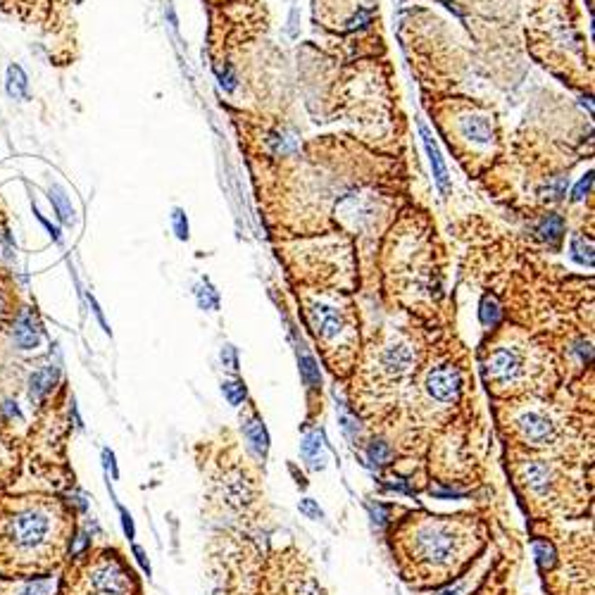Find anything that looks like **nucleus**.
Here are the masks:
<instances>
[{
  "label": "nucleus",
  "mask_w": 595,
  "mask_h": 595,
  "mask_svg": "<svg viewBox=\"0 0 595 595\" xmlns=\"http://www.w3.org/2000/svg\"><path fill=\"white\" fill-rule=\"evenodd\" d=\"M217 79H220V86L224 91H234L236 88V74L231 70V65H217Z\"/></svg>",
  "instance_id": "26"
},
{
  "label": "nucleus",
  "mask_w": 595,
  "mask_h": 595,
  "mask_svg": "<svg viewBox=\"0 0 595 595\" xmlns=\"http://www.w3.org/2000/svg\"><path fill=\"white\" fill-rule=\"evenodd\" d=\"M272 143H274V148L282 150V153H289V150L296 148V141L289 139V136H282V134H274V136H272Z\"/></svg>",
  "instance_id": "31"
},
{
  "label": "nucleus",
  "mask_w": 595,
  "mask_h": 595,
  "mask_svg": "<svg viewBox=\"0 0 595 595\" xmlns=\"http://www.w3.org/2000/svg\"><path fill=\"white\" fill-rule=\"evenodd\" d=\"M58 379H60V367H55V365H45V367H41L31 374L29 400L33 402V405L38 407L45 398H50L53 388L58 386Z\"/></svg>",
  "instance_id": "12"
},
{
  "label": "nucleus",
  "mask_w": 595,
  "mask_h": 595,
  "mask_svg": "<svg viewBox=\"0 0 595 595\" xmlns=\"http://www.w3.org/2000/svg\"><path fill=\"white\" fill-rule=\"evenodd\" d=\"M102 460H105V467L112 469V476H117V467H114V457L110 450H102Z\"/></svg>",
  "instance_id": "37"
},
{
  "label": "nucleus",
  "mask_w": 595,
  "mask_h": 595,
  "mask_svg": "<svg viewBox=\"0 0 595 595\" xmlns=\"http://www.w3.org/2000/svg\"><path fill=\"white\" fill-rule=\"evenodd\" d=\"M369 457H372V462H376V464H386L388 457H391V450H388L386 443H372V446H369Z\"/></svg>",
  "instance_id": "28"
},
{
  "label": "nucleus",
  "mask_w": 595,
  "mask_h": 595,
  "mask_svg": "<svg viewBox=\"0 0 595 595\" xmlns=\"http://www.w3.org/2000/svg\"><path fill=\"white\" fill-rule=\"evenodd\" d=\"M48 198H50V203H53V208H55V212H58L60 222H63V224H74V208H72L70 198H67V193H65V188L55 183V186H50V191H48Z\"/></svg>",
  "instance_id": "16"
},
{
  "label": "nucleus",
  "mask_w": 595,
  "mask_h": 595,
  "mask_svg": "<svg viewBox=\"0 0 595 595\" xmlns=\"http://www.w3.org/2000/svg\"><path fill=\"white\" fill-rule=\"evenodd\" d=\"M591 188H593V174L588 172L584 179H581L579 183H577V188H574V200H584V198L591 193Z\"/></svg>",
  "instance_id": "30"
},
{
  "label": "nucleus",
  "mask_w": 595,
  "mask_h": 595,
  "mask_svg": "<svg viewBox=\"0 0 595 595\" xmlns=\"http://www.w3.org/2000/svg\"><path fill=\"white\" fill-rule=\"evenodd\" d=\"M303 457L312 464V467H321V462H324V439H321L319 431H310V434L305 436Z\"/></svg>",
  "instance_id": "18"
},
{
  "label": "nucleus",
  "mask_w": 595,
  "mask_h": 595,
  "mask_svg": "<svg viewBox=\"0 0 595 595\" xmlns=\"http://www.w3.org/2000/svg\"><path fill=\"white\" fill-rule=\"evenodd\" d=\"M122 512V522H124V531H127V536L129 538H134V522H132V517H129V512L124 508H119Z\"/></svg>",
  "instance_id": "36"
},
{
  "label": "nucleus",
  "mask_w": 595,
  "mask_h": 595,
  "mask_svg": "<svg viewBox=\"0 0 595 595\" xmlns=\"http://www.w3.org/2000/svg\"><path fill=\"white\" fill-rule=\"evenodd\" d=\"M414 362V355H412V348L405 345V343H393L388 345L384 355H381V365H384L386 372H391L395 376L405 374L409 367H412Z\"/></svg>",
  "instance_id": "14"
},
{
  "label": "nucleus",
  "mask_w": 595,
  "mask_h": 595,
  "mask_svg": "<svg viewBox=\"0 0 595 595\" xmlns=\"http://www.w3.org/2000/svg\"><path fill=\"white\" fill-rule=\"evenodd\" d=\"M300 372H303V379H305V384L314 388V386H319V381H321V376H319V367H317V362H314L310 355H305L303 360H300Z\"/></svg>",
  "instance_id": "23"
},
{
  "label": "nucleus",
  "mask_w": 595,
  "mask_h": 595,
  "mask_svg": "<svg viewBox=\"0 0 595 595\" xmlns=\"http://www.w3.org/2000/svg\"><path fill=\"white\" fill-rule=\"evenodd\" d=\"M41 341H43V326H41L36 312L26 307L12 321V343L19 350H33V348L41 345Z\"/></svg>",
  "instance_id": "7"
},
{
  "label": "nucleus",
  "mask_w": 595,
  "mask_h": 595,
  "mask_svg": "<svg viewBox=\"0 0 595 595\" xmlns=\"http://www.w3.org/2000/svg\"><path fill=\"white\" fill-rule=\"evenodd\" d=\"M478 317H481L483 326H498V324H500L503 310H500V305H498V300L491 298V296H483L481 310H478Z\"/></svg>",
  "instance_id": "20"
},
{
  "label": "nucleus",
  "mask_w": 595,
  "mask_h": 595,
  "mask_svg": "<svg viewBox=\"0 0 595 595\" xmlns=\"http://www.w3.org/2000/svg\"><path fill=\"white\" fill-rule=\"evenodd\" d=\"M488 372L500 384H512L522 374V358L515 348H498L488 362Z\"/></svg>",
  "instance_id": "10"
},
{
  "label": "nucleus",
  "mask_w": 595,
  "mask_h": 595,
  "mask_svg": "<svg viewBox=\"0 0 595 595\" xmlns=\"http://www.w3.org/2000/svg\"><path fill=\"white\" fill-rule=\"evenodd\" d=\"M422 548H424V555H427V559H431V562H446V559H450L448 555L450 552H455V545H457V540L453 536V529H448V526H434V529H427L422 533Z\"/></svg>",
  "instance_id": "8"
},
{
  "label": "nucleus",
  "mask_w": 595,
  "mask_h": 595,
  "mask_svg": "<svg viewBox=\"0 0 595 595\" xmlns=\"http://www.w3.org/2000/svg\"><path fill=\"white\" fill-rule=\"evenodd\" d=\"M58 577L41 579H0V595H55Z\"/></svg>",
  "instance_id": "9"
},
{
  "label": "nucleus",
  "mask_w": 595,
  "mask_h": 595,
  "mask_svg": "<svg viewBox=\"0 0 595 595\" xmlns=\"http://www.w3.org/2000/svg\"><path fill=\"white\" fill-rule=\"evenodd\" d=\"M195 296H198V305L205 307V310H217V305H220V300H217V293L212 291V286L208 282L198 286Z\"/></svg>",
  "instance_id": "24"
},
{
  "label": "nucleus",
  "mask_w": 595,
  "mask_h": 595,
  "mask_svg": "<svg viewBox=\"0 0 595 595\" xmlns=\"http://www.w3.org/2000/svg\"><path fill=\"white\" fill-rule=\"evenodd\" d=\"M172 222H174V231H176V236H179L181 241H186V238H188V222H186V215H183L181 210H174Z\"/></svg>",
  "instance_id": "29"
},
{
  "label": "nucleus",
  "mask_w": 595,
  "mask_h": 595,
  "mask_svg": "<svg viewBox=\"0 0 595 595\" xmlns=\"http://www.w3.org/2000/svg\"><path fill=\"white\" fill-rule=\"evenodd\" d=\"M310 319H312V326H314V331H317V336H321V338L331 341V338H338L341 333L345 331L343 317H341V312L331 305H324V303L314 305L310 310Z\"/></svg>",
  "instance_id": "11"
},
{
  "label": "nucleus",
  "mask_w": 595,
  "mask_h": 595,
  "mask_svg": "<svg viewBox=\"0 0 595 595\" xmlns=\"http://www.w3.org/2000/svg\"><path fill=\"white\" fill-rule=\"evenodd\" d=\"M572 257L577 259L579 264L593 267V243L586 241L581 234H577L572 238Z\"/></svg>",
  "instance_id": "22"
},
{
  "label": "nucleus",
  "mask_w": 595,
  "mask_h": 595,
  "mask_svg": "<svg viewBox=\"0 0 595 595\" xmlns=\"http://www.w3.org/2000/svg\"><path fill=\"white\" fill-rule=\"evenodd\" d=\"M419 134H422L424 148H427L431 169H434V179H436V183H439L441 193H448V191H450V174H448L446 160H443L441 150H439V146H436V141H434V134L429 132L427 124H419Z\"/></svg>",
  "instance_id": "13"
},
{
  "label": "nucleus",
  "mask_w": 595,
  "mask_h": 595,
  "mask_svg": "<svg viewBox=\"0 0 595 595\" xmlns=\"http://www.w3.org/2000/svg\"><path fill=\"white\" fill-rule=\"evenodd\" d=\"M222 391L229 398L231 405H238V402L245 398V386L241 384V381H229V384L222 386Z\"/></svg>",
  "instance_id": "27"
},
{
  "label": "nucleus",
  "mask_w": 595,
  "mask_h": 595,
  "mask_svg": "<svg viewBox=\"0 0 595 595\" xmlns=\"http://www.w3.org/2000/svg\"><path fill=\"white\" fill-rule=\"evenodd\" d=\"M24 467L33 478L63 491L70 486V469L65 460V419L53 398L36 407L29 431L22 436Z\"/></svg>",
  "instance_id": "3"
},
{
  "label": "nucleus",
  "mask_w": 595,
  "mask_h": 595,
  "mask_svg": "<svg viewBox=\"0 0 595 595\" xmlns=\"http://www.w3.org/2000/svg\"><path fill=\"white\" fill-rule=\"evenodd\" d=\"M222 360H224V365H229V369H238V362H236V350L231 345H227L222 350Z\"/></svg>",
  "instance_id": "33"
},
{
  "label": "nucleus",
  "mask_w": 595,
  "mask_h": 595,
  "mask_svg": "<svg viewBox=\"0 0 595 595\" xmlns=\"http://www.w3.org/2000/svg\"><path fill=\"white\" fill-rule=\"evenodd\" d=\"M460 129L464 139L474 141L478 146H486V143H491V139H493V127H491V122L486 117H464Z\"/></svg>",
  "instance_id": "15"
},
{
  "label": "nucleus",
  "mask_w": 595,
  "mask_h": 595,
  "mask_svg": "<svg viewBox=\"0 0 595 595\" xmlns=\"http://www.w3.org/2000/svg\"><path fill=\"white\" fill-rule=\"evenodd\" d=\"M245 436H248V441L252 443V448L257 450V453H267V448H269V436H267L264 427L259 422H248L245 424Z\"/></svg>",
  "instance_id": "21"
},
{
  "label": "nucleus",
  "mask_w": 595,
  "mask_h": 595,
  "mask_svg": "<svg viewBox=\"0 0 595 595\" xmlns=\"http://www.w3.org/2000/svg\"><path fill=\"white\" fill-rule=\"evenodd\" d=\"M24 471L22 434L0 417V493L12 491Z\"/></svg>",
  "instance_id": "4"
},
{
  "label": "nucleus",
  "mask_w": 595,
  "mask_h": 595,
  "mask_svg": "<svg viewBox=\"0 0 595 595\" xmlns=\"http://www.w3.org/2000/svg\"><path fill=\"white\" fill-rule=\"evenodd\" d=\"M517 427L522 431L524 441L533 448L552 446L557 439V424L552 422L548 414L538 412V409H531V412L519 417Z\"/></svg>",
  "instance_id": "6"
},
{
  "label": "nucleus",
  "mask_w": 595,
  "mask_h": 595,
  "mask_svg": "<svg viewBox=\"0 0 595 595\" xmlns=\"http://www.w3.org/2000/svg\"><path fill=\"white\" fill-rule=\"evenodd\" d=\"M134 572L114 548H86L63 567L55 595H136Z\"/></svg>",
  "instance_id": "2"
},
{
  "label": "nucleus",
  "mask_w": 595,
  "mask_h": 595,
  "mask_svg": "<svg viewBox=\"0 0 595 595\" xmlns=\"http://www.w3.org/2000/svg\"><path fill=\"white\" fill-rule=\"evenodd\" d=\"M427 391L439 402H457L462 393V374L457 367L441 365L427 374Z\"/></svg>",
  "instance_id": "5"
},
{
  "label": "nucleus",
  "mask_w": 595,
  "mask_h": 595,
  "mask_svg": "<svg viewBox=\"0 0 595 595\" xmlns=\"http://www.w3.org/2000/svg\"><path fill=\"white\" fill-rule=\"evenodd\" d=\"M562 234H564V220L559 215H548L538 224V236L543 241H548L550 245H557Z\"/></svg>",
  "instance_id": "19"
},
{
  "label": "nucleus",
  "mask_w": 595,
  "mask_h": 595,
  "mask_svg": "<svg viewBox=\"0 0 595 595\" xmlns=\"http://www.w3.org/2000/svg\"><path fill=\"white\" fill-rule=\"evenodd\" d=\"M77 538L70 500L53 491L0 493V579H41L58 574Z\"/></svg>",
  "instance_id": "1"
},
{
  "label": "nucleus",
  "mask_w": 595,
  "mask_h": 595,
  "mask_svg": "<svg viewBox=\"0 0 595 595\" xmlns=\"http://www.w3.org/2000/svg\"><path fill=\"white\" fill-rule=\"evenodd\" d=\"M36 217H38V222H41V224H43V227L48 229V234H50L53 238H55V241H60V229H58V227H53V224H50V222H48V220H45V217H43V215H38V210H36Z\"/></svg>",
  "instance_id": "35"
},
{
  "label": "nucleus",
  "mask_w": 595,
  "mask_h": 595,
  "mask_svg": "<svg viewBox=\"0 0 595 595\" xmlns=\"http://www.w3.org/2000/svg\"><path fill=\"white\" fill-rule=\"evenodd\" d=\"M300 510H303L305 515H310L312 519H321V510H319L312 500H305L303 505H300Z\"/></svg>",
  "instance_id": "34"
},
{
  "label": "nucleus",
  "mask_w": 595,
  "mask_h": 595,
  "mask_svg": "<svg viewBox=\"0 0 595 595\" xmlns=\"http://www.w3.org/2000/svg\"><path fill=\"white\" fill-rule=\"evenodd\" d=\"M5 88H8V95L15 100L26 98V88H29V81H26V74L19 65H10L8 67V79H5Z\"/></svg>",
  "instance_id": "17"
},
{
  "label": "nucleus",
  "mask_w": 595,
  "mask_h": 595,
  "mask_svg": "<svg viewBox=\"0 0 595 595\" xmlns=\"http://www.w3.org/2000/svg\"><path fill=\"white\" fill-rule=\"evenodd\" d=\"M564 191H567V179H557V181H552L548 188H545V193H550L552 200H559V198L564 195Z\"/></svg>",
  "instance_id": "32"
},
{
  "label": "nucleus",
  "mask_w": 595,
  "mask_h": 595,
  "mask_svg": "<svg viewBox=\"0 0 595 595\" xmlns=\"http://www.w3.org/2000/svg\"><path fill=\"white\" fill-rule=\"evenodd\" d=\"M536 555H538V562L543 569H550V567L555 564V550H552V545L548 540H536Z\"/></svg>",
  "instance_id": "25"
}]
</instances>
